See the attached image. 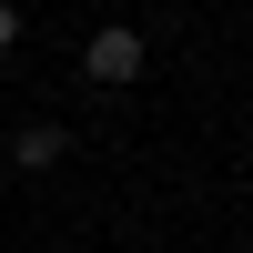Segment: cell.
<instances>
[{
    "mask_svg": "<svg viewBox=\"0 0 253 253\" xmlns=\"http://www.w3.org/2000/svg\"><path fill=\"white\" fill-rule=\"evenodd\" d=\"M81 81H101V91L142 81V31H132V20H101V31L81 41Z\"/></svg>",
    "mask_w": 253,
    "mask_h": 253,
    "instance_id": "cell-1",
    "label": "cell"
},
{
    "mask_svg": "<svg viewBox=\"0 0 253 253\" xmlns=\"http://www.w3.org/2000/svg\"><path fill=\"white\" fill-rule=\"evenodd\" d=\"M10 162H20V172H61V162H71V132H61V122H20Z\"/></svg>",
    "mask_w": 253,
    "mask_h": 253,
    "instance_id": "cell-2",
    "label": "cell"
},
{
    "mask_svg": "<svg viewBox=\"0 0 253 253\" xmlns=\"http://www.w3.org/2000/svg\"><path fill=\"white\" fill-rule=\"evenodd\" d=\"M0 51H20V10H10V0H0Z\"/></svg>",
    "mask_w": 253,
    "mask_h": 253,
    "instance_id": "cell-3",
    "label": "cell"
}]
</instances>
